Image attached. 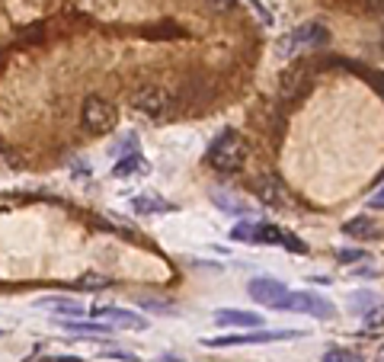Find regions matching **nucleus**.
<instances>
[{"mask_svg": "<svg viewBox=\"0 0 384 362\" xmlns=\"http://www.w3.org/2000/svg\"><path fill=\"white\" fill-rule=\"evenodd\" d=\"M247 151H250V145H247L244 135H240L237 128H224V132L211 141L209 157L205 160H209V167L218 170V174H237L247 164Z\"/></svg>", "mask_w": 384, "mask_h": 362, "instance_id": "nucleus-1", "label": "nucleus"}, {"mask_svg": "<svg viewBox=\"0 0 384 362\" xmlns=\"http://www.w3.org/2000/svg\"><path fill=\"white\" fill-rule=\"evenodd\" d=\"M327 42H330L327 26H323V23H317V20H311V23L298 26L295 32H288L285 39H282V42H279V55L282 58H292V55H298L301 49H323Z\"/></svg>", "mask_w": 384, "mask_h": 362, "instance_id": "nucleus-2", "label": "nucleus"}, {"mask_svg": "<svg viewBox=\"0 0 384 362\" xmlns=\"http://www.w3.org/2000/svg\"><path fill=\"white\" fill-rule=\"evenodd\" d=\"M304 330H256V334H230V337H209L205 346L228 349V346H259V343H279V340H298Z\"/></svg>", "mask_w": 384, "mask_h": 362, "instance_id": "nucleus-3", "label": "nucleus"}, {"mask_svg": "<svg viewBox=\"0 0 384 362\" xmlns=\"http://www.w3.org/2000/svg\"><path fill=\"white\" fill-rule=\"evenodd\" d=\"M282 311L311 314V318H317V320H333V318H336L333 301L321 298V295H314V292H288V298H285V305H282Z\"/></svg>", "mask_w": 384, "mask_h": 362, "instance_id": "nucleus-4", "label": "nucleus"}, {"mask_svg": "<svg viewBox=\"0 0 384 362\" xmlns=\"http://www.w3.org/2000/svg\"><path fill=\"white\" fill-rule=\"evenodd\" d=\"M116 122V109H112L109 99L103 97H87L84 106H80V126L87 132H109V126Z\"/></svg>", "mask_w": 384, "mask_h": 362, "instance_id": "nucleus-5", "label": "nucleus"}, {"mask_svg": "<svg viewBox=\"0 0 384 362\" xmlns=\"http://www.w3.org/2000/svg\"><path fill=\"white\" fill-rule=\"evenodd\" d=\"M311 84H314L311 68H304V64H295V68H288L285 74H282V80H279L282 103H298V99H304L307 90H311Z\"/></svg>", "mask_w": 384, "mask_h": 362, "instance_id": "nucleus-6", "label": "nucleus"}, {"mask_svg": "<svg viewBox=\"0 0 384 362\" xmlns=\"http://www.w3.org/2000/svg\"><path fill=\"white\" fill-rule=\"evenodd\" d=\"M247 289H250V298L266 308H282L288 298L285 282H279V279H273V276H256Z\"/></svg>", "mask_w": 384, "mask_h": 362, "instance_id": "nucleus-7", "label": "nucleus"}, {"mask_svg": "<svg viewBox=\"0 0 384 362\" xmlns=\"http://www.w3.org/2000/svg\"><path fill=\"white\" fill-rule=\"evenodd\" d=\"M132 103H135V109H138V112H144V116L157 119V116H163V112H167L170 93L161 90V87H141V90L135 93Z\"/></svg>", "mask_w": 384, "mask_h": 362, "instance_id": "nucleus-8", "label": "nucleus"}, {"mask_svg": "<svg viewBox=\"0 0 384 362\" xmlns=\"http://www.w3.org/2000/svg\"><path fill=\"white\" fill-rule=\"evenodd\" d=\"M35 308H45V311L58 314V318H80V314L87 311V308L77 298H70V295H42V298L35 301Z\"/></svg>", "mask_w": 384, "mask_h": 362, "instance_id": "nucleus-9", "label": "nucleus"}, {"mask_svg": "<svg viewBox=\"0 0 384 362\" xmlns=\"http://www.w3.org/2000/svg\"><path fill=\"white\" fill-rule=\"evenodd\" d=\"M97 318H103L109 327H125V330H144L147 320L141 314H132V311H122V308H97Z\"/></svg>", "mask_w": 384, "mask_h": 362, "instance_id": "nucleus-10", "label": "nucleus"}, {"mask_svg": "<svg viewBox=\"0 0 384 362\" xmlns=\"http://www.w3.org/2000/svg\"><path fill=\"white\" fill-rule=\"evenodd\" d=\"M256 195L263 199L266 205H275V209H285V193L279 189V183L273 180V176H259L256 180Z\"/></svg>", "mask_w": 384, "mask_h": 362, "instance_id": "nucleus-11", "label": "nucleus"}, {"mask_svg": "<svg viewBox=\"0 0 384 362\" xmlns=\"http://www.w3.org/2000/svg\"><path fill=\"white\" fill-rule=\"evenodd\" d=\"M215 324H224V327H259L263 320L253 311H215Z\"/></svg>", "mask_w": 384, "mask_h": 362, "instance_id": "nucleus-12", "label": "nucleus"}, {"mask_svg": "<svg viewBox=\"0 0 384 362\" xmlns=\"http://www.w3.org/2000/svg\"><path fill=\"white\" fill-rule=\"evenodd\" d=\"M64 330H70L74 337H106V334H112V327L109 324H97V320H90V324H84V320H77V318H68L64 320Z\"/></svg>", "mask_w": 384, "mask_h": 362, "instance_id": "nucleus-13", "label": "nucleus"}, {"mask_svg": "<svg viewBox=\"0 0 384 362\" xmlns=\"http://www.w3.org/2000/svg\"><path fill=\"white\" fill-rule=\"evenodd\" d=\"M342 231H346V234H349V237H356V241H371V237L378 234L375 222H371V218H365V215L349 218V222L342 224Z\"/></svg>", "mask_w": 384, "mask_h": 362, "instance_id": "nucleus-14", "label": "nucleus"}, {"mask_svg": "<svg viewBox=\"0 0 384 362\" xmlns=\"http://www.w3.org/2000/svg\"><path fill=\"white\" fill-rule=\"evenodd\" d=\"M147 170H151V167H147V160L141 157V154H125V157H122L119 164L112 167V174H116V176H119V180H122V176H132V174H147Z\"/></svg>", "mask_w": 384, "mask_h": 362, "instance_id": "nucleus-15", "label": "nucleus"}, {"mask_svg": "<svg viewBox=\"0 0 384 362\" xmlns=\"http://www.w3.org/2000/svg\"><path fill=\"white\" fill-rule=\"evenodd\" d=\"M132 205H135V212H141V215H163V212L173 209V205L157 199V195H135Z\"/></svg>", "mask_w": 384, "mask_h": 362, "instance_id": "nucleus-16", "label": "nucleus"}, {"mask_svg": "<svg viewBox=\"0 0 384 362\" xmlns=\"http://www.w3.org/2000/svg\"><path fill=\"white\" fill-rule=\"evenodd\" d=\"M349 305L356 308L359 314H371L375 308H381V298L371 292H356V295H349Z\"/></svg>", "mask_w": 384, "mask_h": 362, "instance_id": "nucleus-17", "label": "nucleus"}, {"mask_svg": "<svg viewBox=\"0 0 384 362\" xmlns=\"http://www.w3.org/2000/svg\"><path fill=\"white\" fill-rule=\"evenodd\" d=\"M285 231L275 224H256V244H282Z\"/></svg>", "mask_w": 384, "mask_h": 362, "instance_id": "nucleus-18", "label": "nucleus"}, {"mask_svg": "<svg viewBox=\"0 0 384 362\" xmlns=\"http://www.w3.org/2000/svg\"><path fill=\"white\" fill-rule=\"evenodd\" d=\"M230 241H244V244H256V224H250V222L234 224V231H230Z\"/></svg>", "mask_w": 384, "mask_h": 362, "instance_id": "nucleus-19", "label": "nucleus"}, {"mask_svg": "<svg viewBox=\"0 0 384 362\" xmlns=\"http://www.w3.org/2000/svg\"><path fill=\"white\" fill-rule=\"evenodd\" d=\"M138 308H147V311H154V314H176L173 305L157 301V298H147V295H141V298H138Z\"/></svg>", "mask_w": 384, "mask_h": 362, "instance_id": "nucleus-20", "label": "nucleus"}, {"mask_svg": "<svg viewBox=\"0 0 384 362\" xmlns=\"http://www.w3.org/2000/svg\"><path fill=\"white\" fill-rule=\"evenodd\" d=\"M80 289H87V292H99V289H109V279L106 276H97V272H87L80 282H77Z\"/></svg>", "mask_w": 384, "mask_h": 362, "instance_id": "nucleus-21", "label": "nucleus"}, {"mask_svg": "<svg viewBox=\"0 0 384 362\" xmlns=\"http://www.w3.org/2000/svg\"><path fill=\"white\" fill-rule=\"evenodd\" d=\"M323 362H362L356 353H346V349H330L327 356H323Z\"/></svg>", "mask_w": 384, "mask_h": 362, "instance_id": "nucleus-22", "label": "nucleus"}, {"mask_svg": "<svg viewBox=\"0 0 384 362\" xmlns=\"http://www.w3.org/2000/svg\"><path fill=\"white\" fill-rule=\"evenodd\" d=\"M205 4H209V10H215V13H228L237 0H205Z\"/></svg>", "mask_w": 384, "mask_h": 362, "instance_id": "nucleus-23", "label": "nucleus"}, {"mask_svg": "<svg viewBox=\"0 0 384 362\" xmlns=\"http://www.w3.org/2000/svg\"><path fill=\"white\" fill-rule=\"evenodd\" d=\"M362 257H365L362 251H340V253H336V260H340V263H359Z\"/></svg>", "mask_w": 384, "mask_h": 362, "instance_id": "nucleus-24", "label": "nucleus"}, {"mask_svg": "<svg viewBox=\"0 0 384 362\" xmlns=\"http://www.w3.org/2000/svg\"><path fill=\"white\" fill-rule=\"evenodd\" d=\"M106 359H119V362H141L135 353H125V349H112V353H106Z\"/></svg>", "mask_w": 384, "mask_h": 362, "instance_id": "nucleus-25", "label": "nucleus"}, {"mask_svg": "<svg viewBox=\"0 0 384 362\" xmlns=\"http://www.w3.org/2000/svg\"><path fill=\"white\" fill-rule=\"evenodd\" d=\"M282 247H288V251H298V253H304V251H307V247L301 244L298 237H292L288 231H285V237H282Z\"/></svg>", "mask_w": 384, "mask_h": 362, "instance_id": "nucleus-26", "label": "nucleus"}, {"mask_svg": "<svg viewBox=\"0 0 384 362\" xmlns=\"http://www.w3.org/2000/svg\"><path fill=\"white\" fill-rule=\"evenodd\" d=\"M365 10H368V13H384V0H368Z\"/></svg>", "mask_w": 384, "mask_h": 362, "instance_id": "nucleus-27", "label": "nucleus"}, {"mask_svg": "<svg viewBox=\"0 0 384 362\" xmlns=\"http://www.w3.org/2000/svg\"><path fill=\"white\" fill-rule=\"evenodd\" d=\"M51 362H80V359H74V356H55Z\"/></svg>", "mask_w": 384, "mask_h": 362, "instance_id": "nucleus-28", "label": "nucleus"}, {"mask_svg": "<svg viewBox=\"0 0 384 362\" xmlns=\"http://www.w3.org/2000/svg\"><path fill=\"white\" fill-rule=\"evenodd\" d=\"M161 359H163V362H180L176 356H161Z\"/></svg>", "mask_w": 384, "mask_h": 362, "instance_id": "nucleus-29", "label": "nucleus"}, {"mask_svg": "<svg viewBox=\"0 0 384 362\" xmlns=\"http://www.w3.org/2000/svg\"><path fill=\"white\" fill-rule=\"evenodd\" d=\"M0 68H4V52H0Z\"/></svg>", "mask_w": 384, "mask_h": 362, "instance_id": "nucleus-30", "label": "nucleus"}, {"mask_svg": "<svg viewBox=\"0 0 384 362\" xmlns=\"http://www.w3.org/2000/svg\"><path fill=\"white\" fill-rule=\"evenodd\" d=\"M0 337H4V330H0Z\"/></svg>", "mask_w": 384, "mask_h": 362, "instance_id": "nucleus-31", "label": "nucleus"}]
</instances>
